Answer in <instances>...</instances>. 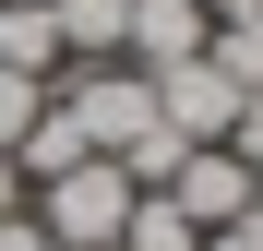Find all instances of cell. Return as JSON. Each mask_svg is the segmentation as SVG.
Here are the masks:
<instances>
[{
	"mask_svg": "<svg viewBox=\"0 0 263 251\" xmlns=\"http://www.w3.org/2000/svg\"><path fill=\"white\" fill-rule=\"evenodd\" d=\"M48 203H36V227L48 239H72V251H108L120 227H132V180H120V156H84V167H60V180H36Z\"/></svg>",
	"mask_w": 263,
	"mask_h": 251,
	"instance_id": "cell-1",
	"label": "cell"
},
{
	"mask_svg": "<svg viewBox=\"0 0 263 251\" xmlns=\"http://www.w3.org/2000/svg\"><path fill=\"white\" fill-rule=\"evenodd\" d=\"M60 108L84 120V144H96V156H132V132L156 120V84L132 72V60H84V72L60 84Z\"/></svg>",
	"mask_w": 263,
	"mask_h": 251,
	"instance_id": "cell-2",
	"label": "cell"
},
{
	"mask_svg": "<svg viewBox=\"0 0 263 251\" xmlns=\"http://www.w3.org/2000/svg\"><path fill=\"white\" fill-rule=\"evenodd\" d=\"M144 84H156V120H167L180 144H228V132H239V108H251L215 60H167V72H144Z\"/></svg>",
	"mask_w": 263,
	"mask_h": 251,
	"instance_id": "cell-3",
	"label": "cell"
},
{
	"mask_svg": "<svg viewBox=\"0 0 263 251\" xmlns=\"http://www.w3.org/2000/svg\"><path fill=\"white\" fill-rule=\"evenodd\" d=\"M203 36H215V12H203V0H132L120 60H132V72H167V60H203Z\"/></svg>",
	"mask_w": 263,
	"mask_h": 251,
	"instance_id": "cell-4",
	"label": "cell"
},
{
	"mask_svg": "<svg viewBox=\"0 0 263 251\" xmlns=\"http://www.w3.org/2000/svg\"><path fill=\"white\" fill-rule=\"evenodd\" d=\"M167 203H180L192 227H228L239 203H251V167H239L228 144H192V156H180V180H167Z\"/></svg>",
	"mask_w": 263,
	"mask_h": 251,
	"instance_id": "cell-5",
	"label": "cell"
},
{
	"mask_svg": "<svg viewBox=\"0 0 263 251\" xmlns=\"http://www.w3.org/2000/svg\"><path fill=\"white\" fill-rule=\"evenodd\" d=\"M203 60L239 84V96L263 108V0H239V12H215V36H203Z\"/></svg>",
	"mask_w": 263,
	"mask_h": 251,
	"instance_id": "cell-6",
	"label": "cell"
},
{
	"mask_svg": "<svg viewBox=\"0 0 263 251\" xmlns=\"http://www.w3.org/2000/svg\"><path fill=\"white\" fill-rule=\"evenodd\" d=\"M0 72H36V84L60 72V24H48V0H0Z\"/></svg>",
	"mask_w": 263,
	"mask_h": 251,
	"instance_id": "cell-7",
	"label": "cell"
},
{
	"mask_svg": "<svg viewBox=\"0 0 263 251\" xmlns=\"http://www.w3.org/2000/svg\"><path fill=\"white\" fill-rule=\"evenodd\" d=\"M48 24H60V60H120L132 0H48Z\"/></svg>",
	"mask_w": 263,
	"mask_h": 251,
	"instance_id": "cell-8",
	"label": "cell"
},
{
	"mask_svg": "<svg viewBox=\"0 0 263 251\" xmlns=\"http://www.w3.org/2000/svg\"><path fill=\"white\" fill-rule=\"evenodd\" d=\"M84 156H96V144H84V120L48 96V108H36V132L12 144V167H24V180H60V167H84Z\"/></svg>",
	"mask_w": 263,
	"mask_h": 251,
	"instance_id": "cell-9",
	"label": "cell"
},
{
	"mask_svg": "<svg viewBox=\"0 0 263 251\" xmlns=\"http://www.w3.org/2000/svg\"><path fill=\"white\" fill-rule=\"evenodd\" d=\"M120 239H132V251H203V227H192L167 191H132V227H120Z\"/></svg>",
	"mask_w": 263,
	"mask_h": 251,
	"instance_id": "cell-10",
	"label": "cell"
},
{
	"mask_svg": "<svg viewBox=\"0 0 263 251\" xmlns=\"http://www.w3.org/2000/svg\"><path fill=\"white\" fill-rule=\"evenodd\" d=\"M36 108H48V84H36V72H0V156L36 132Z\"/></svg>",
	"mask_w": 263,
	"mask_h": 251,
	"instance_id": "cell-11",
	"label": "cell"
},
{
	"mask_svg": "<svg viewBox=\"0 0 263 251\" xmlns=\"http://www.w3.org/2000/svg\"><path fill=\"white\" fill-rule=\"evenodd\" d=\"M203 251H263V191L239 203V216H228V227H203Z\"/></svg>",
	"mask_w": 263,
	"mask_h": 251,
	"instance_id": "cell-12",
	"label": "cell"
},
{
	"mask_svg": "<svg viewBox=\"0 0 263 251\" xmlns=\"http://www.w3.org/2000/svg\"><path fill=\"white\" fill-rule=\"evenodd\" d=\"M0 216H24V167L12 156H0Z\"/></svg>",
	"mask_w": 263,
	"mask_h": 251,
	"instance_id": "cell-13",
	"label": "cell"
},
{
	"mask_svg": "<svg viewBox=\"0 0 263 251\" xmlns=\"http://www.w3.org/2000/svg\"><path fill=\"white\" fill-rule=\"evenodd\" d=\"M48 251H72V239H48Z\"/></svg>",
	"mask_w": 263,
	"mask_h": 251,
	"instance_id": "cell-14",
	"label": "cell"
},
{
	"mask_svg": "<svg viewBox=\"0 0 263 251\" xmlns=\"http://www.w3.org/2000/svg\"><path fill=\"white\" fill-rule=\"evenodd\" d=\"M108 251H132V239H108Z\"/></svg>",
	"mask_w": 263,
	"mask_h": 251,
	"instance_id": "cell-15",
	"label": "cell"
}]
</instances>
